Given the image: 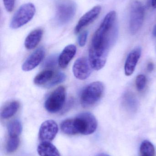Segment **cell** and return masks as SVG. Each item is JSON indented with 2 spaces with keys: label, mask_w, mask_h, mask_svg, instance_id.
Wrapping results in <instances>:
<instances>
[{
  "label": "cell",
  "mask_w": 156,
  "mask_h": 156,
  "mask_svg": "<svg viewBox=\"0 0 156 156\" xmlns=\"http://www.w3.org/2000/svg\"><path fill=\"white\" fill-rule=\"evenodd\" d=\"M116 17L115 11L108 13L93 37L89 60L95 70H100L104 66L109 50L116 41L118 35Z\"/></svg>",
  "instance_id": "1"
},
{
  "label": "cell",
  "mask_w": 156,
  "mask_h": 156,
  "mask_svg": "<svg viewBox=\"0 0 156 156\" xmlns=\"http://www.w3.org/2000/svg\"><path fill=\"white\" fill-rule=\"evenodd\" d=\"M56 6L55 20L58 24H66L75 16L77 6L73 0H56Z\"/></svg>",
  "instance_id": "2"
},
{
  "label": "cell",
  "mask_w": 156,
  "mask_h": 156,
  "mask_svg": "<svg viewBox=\"0 0 156 156\" xmlns=\"http://www.w3.org/2000/svg\"><path fill=\"white\" fill-rule=\"evenodd\" d=\"M104 91L103 83L94 82L87 85L81 96V103L84 108L93 106L101 99Z\"/></svg>",
  "instance_id": "3"
},
{
  "label": "cell",
  "mask_w": 156,
  "mask_h": 156,
  "mask_svg": "<svg viewBox=\"0 0 156 156\" xmlns=\"http://www.w3.org/2000/svg\"><path fill=\"white\" fill-rule=\"evenodd\" d=\"M35 12V7L33 4H24L17 9L12 17L10 27L17 29L23 26L32 20Z\"/></svg>",
  "instance_id": "4"
},
{
  "label": "cell",
  "mask_w": 156,
  "mask_h": 156,
  "mask_svg": "<svg viewBox=\"0 0 156 156\" xmlns=\"http://www.w3.org/2000/svg\"><path fill=\"white\" fill-rule=\"evenodd\" d=\"M145 10L142 3L138 0L133 1L130 6L129 29L132 34H136L143 25Z\"/></svg>",
  "instance_id": "5"
},
{
  "label": "cell",
  "mask_w": 156,
  "mask_h": 156,
  "mask_svg": "<svg viewBox=\"0 0 156 156\" xmlns=\"http://www.w3.org/2000/svg\"><path fill=\"white\" fill-rule=\"evenodd\" d=\"M65 87L60 86L51 93L45 102V108L49 112L55 113L60 111L66 100Z\"/></svg>",
  "instance_id": "6"
},
{
  "label": "cell",
  "mask_w": 156,
  "mask_h": 156,
  "mask_svg": "<svg viewBox=\"0 0 156 156\" xmlns=\"http://www.w3.org/2000/svg\"><path fill=\"white\" fill-rule=\"evenodd\" d=\"M77 118L80 126L81 134H91L96 131L98 122L92 114L87 112L81 113L77 116Z\"/></svg>",
  "instance_id": "7"
},
{
  "label": "cell",
  "mask_w": 156,
  "mask_h": 156,
  "mask_svg": "<svg viewBox=\"0 0 156 156\" xmlns=\"http://www.w3.org/2000/svg\"><path fill=\"white\" fill-rule=\"evenodd\" d=\"M58 131L56 123L53 120H47L41 124L39 128L38 137L42 142H50L56 137Z\"/></svg>",
  "instance_id": "8"
},
{
  "label": "cell",
  "mask_w": 156,
  "mask_h": 156,
  "mask_svg": "<svg viewBox=\"0 0 156 156\" xmlns=\"http://www.w3.org/2000/svg\"><path fill=\"white\" fill-rule=\"evenodd\" d=\"M92 68L89 61L86 58L82 57L76 60L72 68L75 77L80 80L88 79L92 73Z\"/></svg>",
  "instance_id": "9"
},
{
  "label": "cell",
  "mask_w": 156,
  "mask_h": 156,
  "mask_svg": "<svg viewBox=\"0 0 156 156\" xmlns=\"http://www.w3.org/2000/svg\"><path fill=\"white\" fill-rule=\"evenodd\" d=\"M101 11V7L96 5L83 15L79 20L75 29V33L78 34L85 27L89 25L98 17Z\"/></svg>",
  "instance_id": "10"
},
{
  "label": "cell",
  "mask_w": 156,
  "mask_h": 156,
  "mask_svg": "<svg viewBox=\"0 0 156 156\" xmlns=\"http://www.w3.org/2000/svg\"><path fill=\"white\" fill-rule=\"evenodd\" d=\"M45 56V51L43 48L37 49L24 62L22 66V69L24 71L33 70L42 62Z\"/></svg>",
  "instance_id": "11"
},
{
  "label": "cell",
  "mask_w": 156,
  "mask_h": 156,
  "mask_svg": "<svg viewBox=\"0 0 156 156\" xmlns=\"http://www.w3.org/2000/svg\"><path fill=\"white\" fill-rule=\"evenodd\" d=\"M141 48L137 47L129 53L125 65V72L126 76H131L134 72L136 67L141 57Z\"/></svg>",
  "instance_id": "12"
},
{
  "label": "cell",
  "mask_w": 156,
  "mask_h": 156,
  "mask_svg": "<svg viewBox=\"0 0 156 156\" xmlns=\"http://www.w3.org/2000/svg\"><path fill=\"white\" fill-rule=\"evenodd\" d=\"M77 48L75 45L70 44L63 49L58 58V64L61 68L67 67L71 59L76 55Z\"/></svg>",
  "instance_id": "13"
},
{
  "label": "cell",
  "mask_w": 156,
  "mask_h": 156,
  "mask_svg": "<svg viewBox=\"0 0 156 156\" xmlns=\"http://www.w3.org/2000/svg\"><path fill=\"white\" fill-rule=\"evenodd\" d=\"M43 31L38 28L32 31L27 35L25 40L24 45L28 50H32L36 47L43 36Z\"/></svg>",
  "instance_id": "14"
},
{
  "label": "cell",
  "mask_w": 156,
  "mask_h": 156,
  "mask_svg": "<svg viewBox=\"0 0 156 156\" xmlns=\"http://www.w3.org/2000/svg\"><path fill=\"white\" fill-rule=\"evenodd\" d=\"M37 152L40 156H60L56 147L50 142H42L38 147Z\"/></svg>",
  "instance_id": "15"
},
{
  "label": "cell",
  "mask_w": 156,
  "mask_h": 156,
  "mask_svg": "<svg viewBox=\"0 0 156 156\" xmlns=\"http://www.w3.org/2000/svg\"><path fill=\"white\" fill-rule=\"evenodd\" d=\"M55 74L53 70L46 69L38 74L34 79V83L36 85L46 86L54 77Z\"/></svg>",
  "instance_id": "16"
},
{
  "label": "cell",
  "mask_w": 156,
  "mask_h": 156,
  "mask_svg": "<svg viewBox=\"0 0 156 156\" xmlns=\"http://www.w3.org/2000/svg\"><path fill=\"white\" fill-rule=\"evenodd\" d=\"M61 131L67 135H76L79 134L75 118L67 119L63 121L60 124Z\"/></svg>",
  "instance_id": "17"
},
{
  "label": "cell",
  "mask_w": 156,
  "mask_h": 156,
  "mask_svg": "<svg viewBox=\"0 0 156 156\" xmlns=\"http://www.w3.org/2000/svg\"><path fill=\"white\" fill-rule=\"evenodd\" d=\"M20 104L17 101H13L7 104L1 112V117L4 119H8L13 116L18 111Z\"/></svg>",
  "instance_id": "18"
},
{
  "label": "cell",
  "mask_w": 156,
  "mask_h": 156,
  "mask_svg": "<svg viewBox=\"0 0 156 156\" xmlns=\"http://www.w3.org/2000/svg\"><path fill=\"white\" fill-rule=\"evenodd\" d=\"M123 104L125 108L130 112H134L137 110L138 106L137 99L132 93L129 92L124 94Z\"/></svg>",
  "instance_id": "19"
},
{
  "label": "cell",
  "mask_w": 156,
  "mask_h": 156,
  "mask_svg": "<svg viewBox=\"0 0 156 156\" xmlns=\"http://www.w3.org/2000/svg\"><path fill=\"white\" fill-rule=\"evenodd\" d=\"M9 136H19L22 131V126L20 121L15 120L8 124L7 126Z\"/></svg>",
  "instance_id": "20"
},
{
  "label": "cell",
  "mask_w": 156,
  "mask_h": 156,
  "mask_svg": "<svg viewBox=\"0 0 156 156\" xmlns=\"http://www.w3.org/2000/svg\"><path fill=\"white\" fill-rule=\"evenodd\" d=\"M140 153L142 155L155 156V150L153 144L148 140H145L140 146Z\"/></svg>",
  "instance_id": "21"
},
{
  "label": "cell",
  "mask_w": 156,
  "mask_h": 156,
  "mask_svg": "<svg viewBox=\"0 0 156 156\" xmlns=\"http://www.w3.org/2000/svg\"><path fill=\"white\" fill-rule=\"evenodd\" d=\"M20 143L18 136H9L6 143V152L8 153H12L15 152L18 148Z\"/></svg>",
  "instance_id": "22"
},
{
  "label": "cell",
  "mask_w": 156,
  "mask_h": 156,
  "mask_svg": "<svg viewBox=\"0 0 156 156\" xmlns=\"http://www.w3.org/2000/svg\"><path fill=\"white\" fill-rule=\"evenodd\" d=\"M66 79V76L62 73H57L55 74L54 77L51 81L45 86L46 88H50L59 83L63 82Z\"/></svg>",
  "instance_id": "23"
},
{
  "label": "cell",
  "mask_w": 156,
  "mask_h": 156,
  "mask_svg": "<svg viewBox=\"0 0 156 156\" xmlns=\"http://www.w3.org/2000/svg\"><path fill=\"white\" fill-rule=\"evenodd\" d=\"M147 83V78L143 75H139L136 80V89L139 91L143 90Z\"/></svg>",
  "instance_id": "24"
},
{
  "label": "cell",
  "mask_w": 156,
  "mask_h": 156,
  "mask_svg": "<svg viewBox=\"0 0 156 156\" xmlns=\"http://www.w3.org/2000/svg\"><path fill=\"white\" fill-rule=\"evenodd\" d=\"M88 36V32L87 31H84L78 37V44L80 46L83 47L85 45L87 42V37Z\"/></svg>",
  "instance_id": "25"
},
{
  "label": "cell",
  "mask_w": 156,
  "mask_h": 156,
  "mask_svg": "<svg viewBox=\"0 0 156 156\" xmlns=\"http://www.w3.org/2000/svg\"><path fill=\"white\" fill-rule=\"evenodd\" d=\"M3 2L6 11L8 12H12L14 7V0H3Z\"/></svg>",
  "instance_id": "26"
},
{
  "label": "cell",
  "mask_w": 156,
  "mask_h": 156,
  "mask_svg": "<svg viewBox=\"0 0 156 156\" xmlns=\"http://www.w3.org/2000/svg\"><path fill=\"white\" fill-rule=\"evenodd\" d=\"M154 68V64L152 62H150L149 64L147 65V69L149 72H152L153 71V70Z\"/></svg>",
  "instance_id": "27"
},
{
  "label": "cell",
  "mask_w": 156,
  "mask_h": 156,
  "mask_svg": "<svg viewBox=\"0 0 156 156\" xmlns=\"http://www.w3.org/2000/svg\"><path fill=\"white\" fill-rule=\"evenodd\" d=\"M151 4L154 8H156V0H151Z\"/></svg>",
  "instance_id": "28"
},
{
  "label": "cell",
  "mask_w": 156,
  "mask_h": 156,
  "mask_svg": "<svg viewBox=\"0 0 156 156\" xmlns=\"http://www.w3.org/2000/svg\"><path fill=\"white\" fill-rule=\"evenodd\" d=\"M96 156H110L107 154H103V153H101V154H98Z\"/></svg>",
  "instance_id": "29"
},
{
  "label": "cell",
  "mask_w": 156,
  "mask_h": 156,
  "mask_svg": "<svg viewBox=\"0 0 156 156\" xmlns=\"http://www.w3.org/2000/svg\"><path fill=\"white\" fill-rule=\"evenodd\" d=\"M153 34L155 37H156V25L154 27V30H153Z\"/></svg>",
  "instance_id": "30"
},
{
  "label": "cell",
  "mask_w": 156,
  "mask_h": 156,
  "mask_svg": "<svg viewBox=\"0 0 156 156\" xmlns=\"http://www.w3.org/2000/svg\"><path fill=\"white\" fill-rule=\"evenodd\" d=\"M141 156H144L141 155Z\"/></svg>",
  "instance_id": "31"
}]
</instances>
